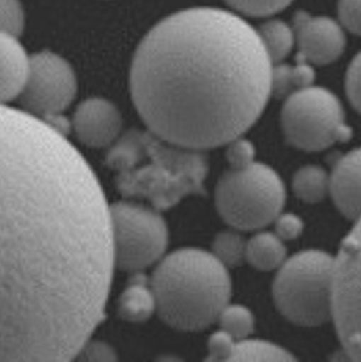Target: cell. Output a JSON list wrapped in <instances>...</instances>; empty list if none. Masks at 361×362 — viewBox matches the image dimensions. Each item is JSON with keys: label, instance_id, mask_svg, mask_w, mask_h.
Instances as JSON below:
<instances>
[{"label": "cell", "instance_id": "8fae6325", "mask_svg": "<svg viewBox=\"0 0 361 362\" xmlns=\"http://www.w3.org/2000/svg\"><path fill=\"white\" fill-rule=\"evenodd\" d=\"M294 30L300 62L325 66L337 60L344 52V30L331 18L311 17L300 11L294 18Z\"/></svg>", "mask_w": 361, "mask_h": 362}, {"label": "cell", "instance_id": "e0dca14e", "mask_svg": "<svg viewBox=\"0 0 361 362\" xmlns=\"http://www.w3.org/2000/svg\"><path fill=\"white\" fill-rule=\"evenodd\" d=\"M315 72L307 62L297 60L296 66L276 63L272 66V94L277 98H288L296 91L311 86Z\"/></svg>", "mask_w": 361, "mask_h": 362}, {"label": "cell", "instance_id": "5b68a950", "mask_svg": "<svg viewBox=\"0 0 361 362\" xmlns=\"http://www.w3.org/2000/svg\"><path fill=\"white\" fill-rule=\"evenodd\" d=\"M273 284L275 303L299 326H321L333 319L334 258L307 250L284 261Z\"/></svg>", "mask_w": 361, "mask_h": 362}, {"label": "cell", "instance_id": "7c38bea8", "mask_svg": "<svg viewBox=\"0 0 361 362\" xmlns=\"http://www.w3.org/2000/svg\"><path fill=\"white\" fill-rule=\"evenodd\" d=\"M122 117L115 105L103 98L82 102L72 118V129L78 140L91 148H105L118 139Z\"/></svg>", "mask_w": 361, "mask_h": 362}, {"label": "cell", "instance_id": "d6986e66", "mask_svg": "<svg viewBox=\"0 0 361 362\" xmlns=\"http://www.w3.org/2000/svg\"><path fill=\"white\" fill-rule=\"evenodd\" d=\"M330 177L319 165H304L294 177V192L306 202H319L326 197Z\"/></svg>", "mask_w": 361, "mask_h": 362}, {"label": "cell", "instance_id": "484cf974", "mask_svg": "<svg viewBox=\"0 0 361 362\" xmlns=\"http://www.w3.org/2000/svg\"><path fill=\"white\" fill-rule=\"evenodd\" d=\"M236 339H234L230 334L224 329H219L217 332L212 334L208 342V353H210V360L212 361H220V360H227L230 361L231 356L234 353Z\"/></svg>", "mask_w": 361, "mask_h": 362}, {"label": "cell", "instance_id": "30bf717a", "mask_svg": "<svg viewBox=\"0 0 361 362\" xmlns=\"http://www.w3.org/2000/svg\"><path fill=\"white\" fill-rule=\"evenodd\" d=\"M76 90L72 66L59 54L45 50L30 57L29 74L19 99L25 112L50 122L72 103Z\"/></svg>", "mask_w": 361, "mask_h": 362}, {"label": "cell", "instance_id": "3957f363", "mask_svg": "<svg viewBox=\"0 0 361 362\" xmlns=\"http://www.w3.org/2000/svg\"><path fill=\"white\" fill-rule=\"evenodd\" d=\"M156 313L182 331L211 326L229 304V270L214 254L200 248H180L164 258L149 281Z\"/></svg>", "mask_w": 361, "mask_h": 362}, {"label": "cell", "instance_id": "83f0119b", "mask_svg": "<svg viewBox=\"0 0 361 362\" xmlns=\"http://www.w3.org/2000/svg\"><path fill=\"white\" fill-rule=\"evenodd\" d=\"M346 94L361 113V52L353 59L346 72Z\"/></svg>", "mask_w": 361, "mask_h": 362}, {"label": "cell", "instance_id": "d4e9b609", "mask_svg": "<svg viewBox=\"0 0 361 362\" xmlns=\"http://www.w3.org/2000/svg\"><path fill=\"white\" fill-rule=\"evenodd\" d=\"M226 146H227L226 156L232 170L245 168L247 165L254 163L256 149L246 139H242L241 136H238L232 139Z\"/></svg>", "mask_w": 361, "mask_h": 362}, {"label": "cell", "instance_id": "603a6c76", "mask_svg": "<svg viewBox=\"0 0 361 362\" xmlns=\"http://www.w3.org/2000/svg\"><path fill=\"white\" fill-rule=\"evenodd\" d=\"M232 8L251 17L272 16L285 8L292 0H226Z\"/></svg>", "mask_w": 361, "mask_h": 362}, {"label": "cell", "instance_id": "44dd1931", "mask_svg": "<svg viewBox=\"0 0 361 362\" xmlns=\"http://www.w3.org/2000/svg\"><path fill=\"white\" fill-rule=\"evenodd\" d=\"M247 242L238 232H222L214 242V257L227 269L242 264L246 258Z\"/></svg>", "mask_w": 361, "mask_h": 362}, {"label": "cell", "instance_id": "ac0fdd59", "mask_svg": "<svg viewBox=\"0 0 361 362\" xmlns=\"http://www.w3.org/2000/svg\"><path fill=\"white\" fill-rule=\"evenodd\" d=\"M258 34L272 64L281 63L295 45V30L280 19L263 23Z\"/></svg>", "mask_w": 361, "mask_h": 362}, {"label": "cell", "instance_id": "9a60e30c", "mask_svg": "<svg viewBox=\"0 0 361 362\" xmlns=\"http://www.w3.org/2000/svg\"><path fill=\"white\" fill-rule=\"evenodd\" d=\"M287 248L282 239L270 232H260L254 235L246 246V259L251 266L260 270H275L284 264Z\"/></svg>", "mask_w": 361, "mask_h": 362}, {"label": "cell", "instance_id": "7402d4cb", "mask_svg": "<svg viewBox=\"0 0 361 362\" xmlns=\"http://www.w3.org/2000/svg\"><path fill=\"white\" fill-rule=\"evenodd\" d=\"M220 326L236 341L247 338L254 329V316L250 310L239 304H227L219 315Z\"/></svg>", "mask_w": 361, "mask_h": 362}, {"label": "cell", "instance_id": "4316f807", "mask_svg": "<svg viewBox=\"0 0 361 362\" xmlns=\"http://www.w3.org/2000/svg\"><path fill=\"white\" fill-rule=\"evenodd\" d=\"M338 17L349 32L361 35V0H340Z\"/></svg>", "mask_w": 361, "mask_h": 362}, {"label": "cell", "instance_id": "277c9868", "mask_svg": "<svg viewBox=\"0 0 361 362\" xmlns=\"http://www.w3.org/2000/svg\"><path fill=\"white\" fill-rule=\"evenodd\" d=\"M151 134L143 136L148 156L142 158L144 165L127 183L128 193L144 196L161 209L189 194L202 193L208 174L205 156L200 151L183 148Z\"/></svg>", "mask_w": 361, "mask_h": 362}, {"label": "cell", "instance_id": "5bb4252c", "mask_svg": "<svg viewBox=\"0 0 361 362\" xmlns=\"http://www.w3.org/2000/svg\"><path fill=\"white\" fill-rule=\"evenodd\" d=\"M30 57L18 35L0 32V105L19 98L29 74Z\"/></svg>", "mask_w": 361, "mask_h": 362}, {"label": "cell", "instance_id": "9c48e42d", "mask_svg": "<svg viewBox=\"0 0 361 362\" xmlns=\"http://www.w3.org/2000/svg\"><path fill=\"white\" fill-rule=\"evenodd\" d=\"M333 320L346 353L361 361V217L334 258Z\"/></svg>", "mask_w": 361, "mask_h": 362}, {"label": "cell", "instance_id": "8992f818", "mask_svg": "<svg viewBox=\"0 0 361 362\" xmlns=\"http://www.w3.org/2000/svg\"><path fill=\"white\" fill-rule=\"evenodd\" d=\"M285 187L279 174L263 163L226 173L216 187V206L231 227L260 230L281 214Z\"/></svg>", "mask_w": 361, "mask_h": 362}, {"label": "cell", "instance_id": "cb8c5ba5", "mask_svg": "<svg viewBox=\"0 0 361 362\" xmlns=\"http://www.w3.org/2000/svg\"><path fill=\"white\" fill-rule=\"evenodd\" d=\"M25 26V14L19 0H0V32L19 35Z\"/></svg>", "mask_w": 361, "mask_h": 362}, {"label": "cell", "instance_id": "4fadbf2b", "mask_svg": "<svg viewBox=\"0 0 361 362\" xmlns=\"http://www.w3.org/2000/svg\"><path fill=\"white\" fill-rule=\"evenodd\" d=\"M328 192L340 212L348 218L361 217V148L353 149L334 165Z\"/></svg>", "mask_w": 361, "mask_h": 362}, {"label": "cell", "instance_id": "6da1fadb", "mask_svg": "<svg viewBox=\"0 0 361 362\" xmlns=\"http://www.w3.org/2000/svg\"><path fill=\"white\" fill-rule=\"evenodd\" d=\"M110 206L82 153L0 105V361L75 358L103 319Z\"/></svg>", "mask_w": 361, "mask_h": 362}, {"label": "cell", "instance_id": "2e32d148", "mask_svg": "<svg viewBox=\"0 0 361 362\" xmlns=\"http://www.w3.org/2000/svg\"><path fill=\"white\" fill-rule=\"evenodd\" d=\"M120 315L130 322H144L156 311L151 284L143 277L132 281L118 303Z\"/></svg>", "mask_w": 361, "mask_h": 362}, {"label": "cell", "instance_id": "52a82bcc", "mask_svg": "<svg viewBox=\"0 0 361 362\" xmlns=\"http://www.w3.org/2000/svg\"><path fill=\"white\" fill-rule=\"evenodd\" d=\"M281 124L288 143L304 151H322L352 136L341 102L328 88L312 84L287 98Z\"/></svg>", "mask_w": 361, "mask_h": 362}, {"label": "cell", "instance_id": "7a4b0ae2", "mask_svg": "<svg viewBox=\"0 0 361 362\" xmlns=\"http://www.w3.org/2000/svg\"><path fill=\"white\" fill-rule=\"evenodd\" d=\"M272 62L243 18L196 7L164 18L131 68L133 103L149 131L183 148L226 146L258 119L272 94Z\"/></svg>", "mask_w": 361, "mask_h": 362}, {"label": "cell", "instance_id": "f1b7e54d", "mask_svg": "<svg viewBox=\"0 0 361 362\" xmlns=\"http://www.w3.org/2000/svg\"><path fill=\"white\" fill-rule=\"evenodd\" d=\"M275 221H276L277 236L281 239L291 240L297 238L303 232V221L296 214H280Z\"/></svg>", "mask_w": 361, "mask_h": 362}, {"label": "cell", "instance_id": "ffe728a7", "mask_svg": "<svg viewBox=\"0 0 361 362\" xmlns=\"http://www.w3.org/2000/svg\"><path fill=\"white\" fill-rule=\"evenodd\" d=\"M295 360L285 349L280 346L258 341L241 339L236 341L230 361H292Z\"/></svg>", "mask_w": 361, "mask_h": 362}, {"label": "cell", "instance_id": "ba28073f", "mask_svg": "<svg viewBox=\"0 0 361 362\" xmlns=\"http://www.w3.org/2000/svg\"><path fill=\"white\" fill-rule=\"evenodd\" d=\"M110 230L115 267L122 272H142L158 262L168 243L164 217L134 202L110 206Z\"/></svg>", "mask_w": 361, "mask_h": 362}]
</instances>
